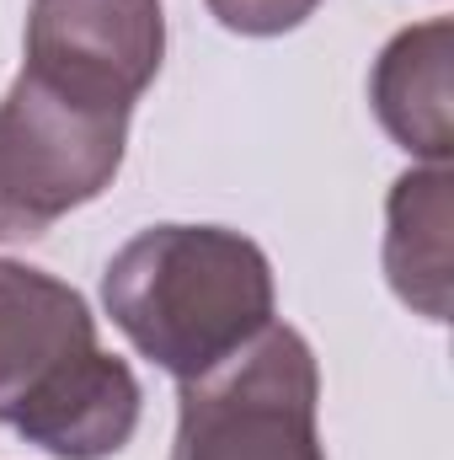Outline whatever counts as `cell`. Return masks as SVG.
<instances>
[{
	"mask_svg": "<svg viewBox=\"0 0 454 460\" xmlns=\"http://www.w3.org/2000/svg\"><path fill=\"white\" fill-rule=\"evenodd\" d=\"M0 423L54 460H108L139 429V380L102 353L92 305L0 257Z\"/></svg>",
	"mask_w": 454,
	"mask_h": 460,
	"instance_id": "obj_1",
	"label": "cell"
},
{
	"mask_svg": "<svg viewBox=\"0 0 454 460\" xmlns=\"http://www.w3.org/2000/svg\"><path fill=\"white\" fill-rule=\"evenodd\" d=\"M102 300L150 364L193 380L273 322V268L240 230L150 226L113 252Z\"/></svg>",
	"mask_w": 454,
	"mask_h": 460,
	"instance_id": "obj_2",
	"label": "cell"
},
{
	"mask_svg": "<svg viewBox=\"0 0 454 460\" xmlns=\"http://www.w3.org/2000/svg\"><path fill=\"white\" fill-rule=\"evenodd\" d=\"M316 402L321 369L310 343L267 322L214 369L182 380L171 460H327Z\"/></svg>",
	"mask_w": 454,
	"mask_h": 460,
	"instance_id": "obj_3",
	"label": "cell"
},
{
	"mask_svg": "<svg viewBox=\"0 0 454 460\" xmlns=\"http://www.w3.org/2000/svg\"><path fill=\"white\" fill-rule=\"evenodd\" d=\"M128 113L92 108L22 70L0 97V241H32L113 188Z\"/></svg>",
	"mask_w": 454,
	"mask_h": 460,
	"instance_id": "obj_4",
	"label": "cell"
},
{
	"mask_svg": "<svg viewBox=\"0 0 454 460\" xmlns=\"http://www.w3.org/2000/svg\"><path fill=\"white\" fill-rule=\"evenodd\" d=\"M166 59L161 0H32L27 11V65L48 86L134 113L144 86Z\"/></svg>",
	"mask_w": 454,
	"mask_h": 460,
	"instance_id": "obj_5",
	"label": "cell"
},
{
	"mask_svg": "<svg viewBox=\"0 0 454 460\" xmlns=\"http://www.w3.org/2000/svg\"><path fill=\"white\" fill-rule=\"evenodd\" d=\"M450 59H454V27L444 16L406 27L385 43V54L374 59V81H369V102L385 123V134L444 166L454 155V102H450Z\"/></svg>",
	"mask_w": 454,
	"mask_h": 460,
	"instance_id": "obj_6",
	"label": "cell"
},
{
	"mask_svg": "<svg viewBox=\"0 0 454 460\" xmlns=\"http://www.w3.org/2000/svg\"><path fill=\"white\" fill-rule=\"evenodd\" d=\"M450 166H417L390 188L385 204V273L390 289L428 322H450Z\"/></svg>",
	"mask_w": 454,
	"mask_h": 460,
	"instance_id": "obj_7",
	"label": "cell"
},
{
	"mask_svg": "<svg viewBox=\"0 0 454 460\" xmlns=\"http://www.w3.org/2000/svg\"><path fill=\"white\" fill-rule=\"evenodd\" d=\"M321 0H209V11L220 16V27L240 38H278L294 32L305 16H316Z\"/></svg>",
	"mask_w": 454,
	"mask_h": 460,
	"instance_id": "obj_8",
	"label": "cell"
}]
</instances>
